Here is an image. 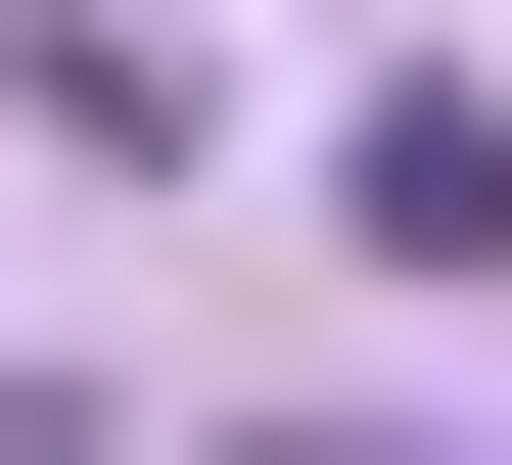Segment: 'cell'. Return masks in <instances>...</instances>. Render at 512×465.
Wrapping results in <instances>:
<instances>
[{
	"mask_svg": "<svg viewBox=\"0 0 512 465\" xmlns=\"http://www.w3.org/2000/svg\"><path fill=\"white\" fill-rule=\"evenodd\" d=\"M326 233H373V279H512V93H373V140H326Z\"/></svg>",
	"mask_w": 512,
	"mask_h": 465,
	"instance_id": "obj_1",
	"label": "cell"
}]
</instances>
